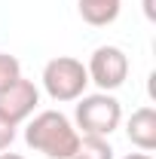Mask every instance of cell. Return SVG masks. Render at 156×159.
I'll return each mask as SVG.
<instances>
[{
	"label": "cell",
	"mask_w": 156,
	"mask_h": 159,
	"mask_svg": "<svg viewBox=\"0 0 156 159\" xmlns=\"http://www.w3.org/2000/svg\"><path fill=\"white\" fill-rule=\"evenodd\" d=\"M144 12H147V19H153V0H144Z\"/></svg>",
	"instance_id": "8fae6325"
},
{
	"label": "cell",
	"mask_w": 156,
	"mask_h": 159,
	"mask_svg": "<svg viewBox=\"0 0 156 159\" xmlns=\"http://www.w3.org/2000/svg\"><path fill=\"white\" fill-rule=\"evenodd\" d=\"M126 135L141 150H156V110L153 107H138L126 122Z\"/></svg>",
	"instance_id": "8992f818"
},
{
	"label": "cell",
	"mask_w": 156,
	"mask_h": 159,
	"mask_svg": "<svg viewBox=\"0 0 156 159\" xmlns=\"http://www.w3.org/2000/svg\"><path fill=\"white\" fill-rule=\"evenodd\" d=\"M86 86H89L86 64L71 58V55H58V58H52L43 67V89H46L49 98L58 101V104L83 98Z\"/></svg>",
	"instance_id": "7a4b0ae2"
},
{
	"label": "cell",
	"mask_w": 156,
	"mask_h": 159,
	"mask_svg": "<svg viewBox=\"0 0 156 159\" xmlns=\"http://www.w3.org/2000/svg\"><path fill=\"white\" fill-rule=\"evenodd\" d=\"M71 159H113V147L107 138H95V135H83Z\"/></svg>",
	"instance_id": "ba28073f"
},
{
	"label": "cell",
	"mask_w": 156,
	"mask_h": 159,
	"mask_svg": "<svg viewBox=\"0 0 156 159\" xmlns=\"http://www.w3.org/2000/svg\"><path fill=\"white\" fill-rule=\"evenodd\" d=\"M19 77H21V64H19V58H12V55L0 52V92H3L9 83H16Z\"/></svg>",
	"instance_id": "9c48e42d"
},
{
	"label": "cell",
	"mask_w": 156,
	"mask_h": 159,
	"mask_svg": "<svg viewBox=\"0 0 156 159\" xmlns=\"http://www.w3.org/2000/svg\"><path fill=\"white\" fill-rule=\"evenodd\" d=\"M122 159H150L147 153H129V156H122Z\"/></svg>",
	"instance_id": "7c38bea8"
},
{
	"label": "cell",
	"mask_w": 156,
	"mask_h": 159,
	"mask_svg": "<svg viewBox=\"0 0 156 159\" xmlns=\"http://www.w3.org/2000/svg\"><path fill=\"white\" fill-rule=\"evenodd\" d=\"M40 104V89L31 83V80L19 77L16 83H9L3 92H0V113L9 116L16 125L21 119H28Z\"/></svg>",
	"instance_id": "5b68a950"
},
{
	"label": "cell",
	"mask_w": 156,
	"mask_h": 159,
	"mask_svg": "<svg viewBox=\"0 0 156 159\" xmlns=\"http://www.w3.org/2000/svg\"><path fill=\"white\" fill-rule=\"evenodd\" d=\"M86 74L89 83H95L101 92H113L129 77V58L119 46H98L86 64Z\"/></svg>",
	"instance_id": "277c9868"
},
{
	"label": "cell",
	"mask_w": 156,
	"mask_h": 159,
	"mask_svg": "<svg viewBox=\"0 0 156 159\" xmlns=\"http://www.w3.org/2000/svg\"><path fill=\"white\" fill-rule=\"evenodd\" d=\"M16 129H19V125H16L12 119L0 113V153H3V150H9V144L16 141Z\"/></svg>",
	"instance_id": "30bf717a"
},
{
	"label": "cell",
	"mask_w": 156,
	"mask_h": 159,
	"mask_svg": "<svg viewBox=\"0 0 156 159\" xmlns=\"http://www.w3.org/2000/svg\"><path fill=\"white\" fill-rule=\"evenodd\" d=\"M77 129L83 135H95V138H107L122 119V107L113 95L98 92V95H83L77 98Z\"/></svg>",
	"instance_id": "3957f363"
},
{
	"label": "cell",
	"mask_w": 156,
	"mask_h": 159,
	"mask_svg": "<svg viewBox=\"0 0 156 159\" xmlns=\"http://www.w3.org/2000/svg\"><path fill=\"white\" fill-rule=\"evenodd\" d=\"M0 159H25V156H19V153H0Z\"/></svg>",
	"instance_id": "4fadbf2b"
},
{
	"label": "cell",
	"mask_w": 156,
	"mask_h": 159,
	"mask_svg": "<svg viewBox=\"0 0 156 159\" xmlns=\"http://www.w3.org/2000/svg\"><path fill=\"white\" fill-rule=\"evenodd\" d=\"M28 147L49 159H71L80 144V132L61 110H40L25 129Z\"/></svg>",
	"instance_id": "6da1fadb"
},
{
	"label": "cell",
	"mask_w": 156,
	"mask_h": 159,
	"mask_svg": "<svg viewBox=\"0 0 156 159\" xmlns=\"http://www.w3.org/2000/svg\"><path fill=\"white\" fill-rule=\"evenodd\" d=\"M80 16L89 25H110L119 16V0H80Z\"/></svg>",
	"instance_id": "52a82bcc"
}]
</instances>
